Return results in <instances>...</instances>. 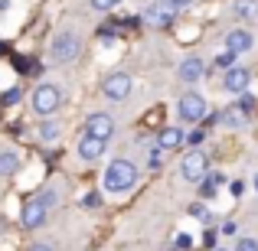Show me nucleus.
<instances>
[{
  "instance_id": "nucleus-3",
  "label": "nucleus",
  "mask_w": 258,
  "mask_h": 251,
  "mask_svg": "<svg viewBox=\"0 0 258 251\" xmlns=\"http://www.w3.org/2000/svg\"><path fill=\"white\" fill-rule=\"evenodd\" d=\"M30 108L39 118H52V114L62 108V88L52 85V82H39L30 95Z\"/></svg>"
},
{
  "instance_id": "nucleus-26",
  "label": "nucleus",
  "mask_w": 258,
  "mask_h": 251,
  "mask_svg": "<svg viewBox=\"0 0 258 251\" xmlns=\"http://www.w3.org/2000/svg\"><path fill=\"white\" fill-rule=\"evenodd\" d=\"M39 199H43L46 209H52V206L59 202V196H56V189H43V193H39Z\"/></svg>"
},
{
  "instance_id": "nucleus-30",
  "label": "nucleus",
  "mask_w": 258,
  "mask_h": 251,
  "mask_svg": "<svg viewBox=\"0 0 258 251\" xmlns=\"http://www.w3.org/2000/svg\"><path fill=\"white\" fill-rule=\"evenodd\" d=\"M167 4H170V7H173V10H176V13H180V10H186V7H193V4H196V0H167Z\"/></svg>"
},
{
  "instance_id": "nucleus-14",
  "label": "nucleus",
  "mask_w": 258,
  "mask_h": 251,
  "mask_svg": "<svg viewBox=\"0 0 258 251\" xmlns=\"http://www.w3.org/2000/svg\"><path fill=\"white\" fill-rule=\"evenodd\" d=\"M186 144V131L183 127H160L157 131V147L160 150H180V147Z\"/></svg>"
},
{
  "instance_id": "nucleus-1",
  "label": "nucleus",
  "mask_w": 258,
  "mask_h": 251,
  "mask_svg": "<svg viewBox=\"0 0 258 251\" xmlns=\"http://www.w3.org/2000/svg\"><path fill=\"white\" fill-rule=\"evenodd\" d=\"M138 180H141L138 163L127 160V157H118V160H111V163L105 166L101 186H105V193H111V196H124V193H131V189L138 186Z\"/></svg>"
},
{
  "instance_id": "nucleus-8",
  "label": "nucleus",
  "mask_w": 258,
  "mask_h": 251,
  "mask_svg": "<svg viewBox=\"0 0 258 251\" xmlns=\"http://www.w3.org/2000/svg\"><path fill=\"white\" fill-rule=\"evenodd\" d=\"M131 88H134V78L127 75V72H111V75L101 82V95H105L108 101H127Z\"/></svg>"
},
{
  "instance_id": "nucleus-10",
  "label": "nucleus",
  "mask_w": 258,
  "mask_h": 251,
  "mask_svg": "<svg viewBox=\"0 0 258 251\" xmlns=\"http://www.w3.org/2000/svg\"><path fill=\"white\" fill-rule=\"evenodd\" d=\"M248 85H252V72L245 69V65H232V69H226V75H222V88L232 95H245Z\"/></svg>"
},
{
  "instance_id": "nucleus-20",
  "label": "nucleus",
  "mask_w": 258,
  "mask_h": 251,
  "mask_svg": "<svg viewBox=\"0 0 258 251\" xmlns=\"http://www.w3.org/2000/svg\"><path fill=\"white\" fill-rule=\"evenodd\" d=\"M164 166V150L160 147H151L147 150V170H160Z\"/></svg>"
},
{
  "instance_id": "nucleus-13",
  "label": "nucleus",
  "mask_w": 258,
  "mask_h": 251,
  "mask_svg": "<svg viewBox=\"0 0 258 251\" xmlns=\"http://www.w3.org/2000/svg\"><path fill=\"white\" fill-rule=\"evenodd\" d=\"M255 46V36L245 30V26H239V30H229L226 33V49L235 52V56H242V52H248Z\"/></svg>"
},
{
  "instance_id": "nucleus-4",
  "label": "nucleus",
  "mask_w": 258,
  "mask_h": 251,
  "mask_svg": "<svg viewBox=\"0 0 258 251\" xmlns=\"http://www.w3.org/2000/svg\"><path fill=\"white\" fill-rule=\"evenodd\" d=\"M176 118H180L183 124H200V121L209 118V101L203 98L200 92L180 95V101H176Z\"/></svg>"
},
{
  "instance_id": "nucleus-34",
  "label": "nucleus",
  "mask_w": 258,
  "mask_h": 251,
  "mask_svg": "<svg viewBox=\"0 0 258 251\" xmlns=\"http://www.w3.org/2000/svg\"><path fill=\"white\" fill-rule=\"evenodd\" d=\"M252 186H255V193H258V173H255V180H252Z\"/></svg>"
},
{
  "instance_id": "nucleus-19",
  "label": "nucleus",
  "mask_w": 258,
  "mask_h": 251,
  "mask_svg": "<svg viewBox=\"0 0 258 251\" xmlns=\"http://www.w3.org/2000/svg\"><path fill=\"white\" fill-rule=\"evenodd\" d=\"M189 215H193L196 222H203V225H213V212H209L203 202H193V206H189Z\"/></svg>"
},
{
  "instance_id": "nucleus-12",
  "label": "nucleus",
  "mask_w": 258,
  "mask_h": 251,
  "mask_svg": "<svg viewBox=\"0 0 258 251\" xmlns=\"http://www.w3.org/2000/svg\"><path fill=\"white\" fill-rule=\"evenodd\" d=\"M105 150H108L105 140L88 137V134H82V137H79V147H76V153H79V160H82V163H98V160L105 157Z\"/></svg>"
},
{
  "instance_id": "nucleus-16",
  "label": "nucleus",
  "mask_w": 258,
  "mask_h": 251,
  "mask_svg": "<svg viewBox=\"0 0 258 251\" xmlns=\"http://www.w3.org/2000/svg\"><path fill=\"white\" fill-rule=\"evenodd\" d=\"M17 173H20V153L0 150V176H17Z\"/></svg>"
},
{
  "instance_id": "nucleus-29",
  "label": "nucleus",
  "mask_w": 258,
  "mask_h": 251,
  "mask_svg": "<svg viewBox=\"0 0 258 251\" xmlns=\"http://www.w3.org/2000/svg\"><path fill=\"white\" fill-rule=\"evenodd\" d=\"M20 101V88H10V92H4V105H17Z\"/></svg>"
},
{
  "instance_id": "nucleus-27",
  "label": "nucleus",
  "mask_w": 258,
  "mask_h": 251,
  "mask_svg": "<svg viewBox=\"0 0 258 251\" xmlns=\"http://www.w3.org/2000/svg\"><path fill=\"white\" fill-rule=\"evenodd\" d=\"M216 235H219V232H216V228H209V225H206V232H203V245H206L209 251L216 248Z\"/></svg>"
},
{
  "instance_id": "nucleus-21",
  "label": "nucleus",
  "mask_w": 258,
  "mask_h": 251,
  "mask_svg": "<svg viewBox=\"0 0 258 251\" xmlns=\"http://www.w3.org/2000/svg\"><path fill=\"white\" fill-rule=\"evenodd\" d=\"M92 4V10H98V13H111L114 7H121L124 0H88Z\"/></svg>"
},
{
  "instance_id": "nucleus-18",
  "label": "nucleus",
  "mask_w": 258,
  "mask_h": 251,
  "mask_svg": "<svg viewBox=\"0 0 258 251\" xmlns=\"http://www.w3.org/2000/svg\"><path fill=\"white\" fill-rule=\"evenodd\" d=\"M219 121H222V124H226V127H245V121H248V114H242L239 111V108H226V111H222L219 114Z\"/></svg>"
},
{
  "instance_id": "nucleus-5",
  "label": "nucleus",
  "mask_w": 258,
  "mask_h": 251,
  "mask_svg": "<svg viewBox=\"0 0 258 251\" xmlns=\"http://www.w3.org/2000/svg\"><path fill=\"white\" fill-rule=\"evenodd\" d=\"M141 23L151 26V30H170L176 23V10L167 0H154L151 7H144V13H141Z\"/></svg>"
},
{
  "instance_id": "nucleus-23",
  "label": "nucleus",
  "mask_w": 258,
  "mask_h": 251,
  "mask_svg": "<svg viewBox=\"0 0 258 251\" xmlns=\"http://www.w3.org/2000/svg\"><path fill=\"white\" fill-rule=\"evenodd\" d=\"M235 59H239V56H235V52L222 49L219 56H216V65H219V69H232V65H235Z\"/></svg>"
},
{
  "instance_id": "nucleus-7",
  "label": "nucleus",
  "mask_w": 258,
  "mask_h": 251,
  "mask_svg": "<svg viewBox=\"0 0 258 251\" xmlns=\"http://www.w3.org/2000/svg\"><path fill=\"white\" fill-rule=\"evenodd\" d=\"M82 134H88V137H98V140H105V144H108V140L118 134V124H114V118L108 111H95V114H88V118H85Z\"/></svg>"
},
{
  "instance_id": "nucleus-2",
  "label": "nucleus",
  "mask_w": 258,
  "mask_h": 251,
  "mask_svg": "<svg viewBox=\"0 0 258 251\" xmlns=\"http://www.w3.org/2000/svg\"><path fill=\"white\" fill-rule=\"evenodd\" d=\"M82 52V36L76 30H59L49 43V62L52 65H69Z\"/></svg>"
},
{
  "instance_id": "nucleus-22",
  "label": "nucleus",
  "mask_w": 258,
  "mask_h": 251,
  "mask_svg": "<svg viewBox=\"0 0 258 251\" xmlns=\"http://www.w3.org/2000/svg\"><path fill=\"white\" fill-rule=\"evenodd\" d=\"M196 186H200V196H203V199H213V196L219 193V186H216V183L209 180V176H206L203 183H196Z\"/></svg>"
},
{
  "instance_id": "nucleus-33",
  "label": "nucleus",
  "mask_w": 258,
  "mask_h": 251,
  "mask_svg": "<svg viewBox=\"0 0 258 251\" xmlns=\"http://www.w3.org/2000/svg\"><path fill=\"white\" fill-rule=\"evenodd\" d=\"M229 193H232V196H242V193H245V186H242V183H232V186H229Z\"/></svg>"
},
{
  "instance_id": "nucleus-24",
  "label": "nucleus",
  "mask_w": 258,
  "mask_h": 251,
  "mask_svg": "<svg viewBox=\"0 0 258 251\" xmlns=\"http://www.w3.org/2000/svg\"><path fill=\"white\" fill-rule=\"evenodd\" d=\"M98 206H101V193L98 189H92V193L82 196V209H98Z\"/></svg>"
},
{
  "instance_id": "nucleus-17",
  "label": "nucleus",
  "mask_w": 258,
  "mask_h": 251,
  "mask_svg": "<svg viewBox=\"0 0 258 251\" xmlns=\"http://www.w3.org/2000/svg\"><path fill=\"white\" fill-rule=\"evenodd\" d=\"M36 137L43 140V144H52V140H59V124L52 118H43L36 124Z\"/></svg>"
},
{
  "instance_id": "nucleus-15",
  "label": "nucleus",
  "mask_w": 258,
  "mask_h": 251,
  "mask_svg": "<svg viewBox=\"0 0 258 251\" xmlns=\"http://www.w3.org/2000/svg\"><path fill=\"white\" fill-rule=\"evenodd\" d=\"M232 13L242 20V23H252V20H258V0H235Z\"/></svg>"
},
{
  "instance_id": "nucleus-11",
  "label": "nucleus",
  "mask_w": 258,
  "mask_h": 251,
  "mask_svg": "<svg viewBox=\"0 0 258 251\" xmlns=\"http://www.w3.org/2000/svg\"><path fill=\"white\" fill-rule=\"evenodd\" d=\"M176 78L183 85H196L200 78H206V62L200 56H186L180 65H176Z\"/></svg>"
},
{
  "instance_id": "nucleus-25",
  "label": "nucleus",
  "mask_w": 258,
  "mask_h": 251,
  "mask_svg": "<svg viewBox=\"0 0 258 251\" xmlns=\"http://www.w3.org/2000/svg\"><path fill=\"white\" fill-rule=\"evenodd\" d=\"M232 251H258V238H239Z\"/></svg>"
},
{
  "instance_id": "nucleus-28",
  "label": "nucleus",
  "mask_w": 258,
  "mask_h": 251,
  "mask_svg": "<svg viewBox=\"0 0 258 251\" xmlns=\"http://www.w3.org/2000/svg\"><path fill=\"white\" fill-rule=\"evenodd\" d=\"M189 245H193V238H189V235H183V232H180V235L173 238V248H180V251H186Z\"/></svg>"
},
{
  "instance_id": "nucleus-35",
  "label": "nucleus",
  "mask_w": 258,
  "mask_h": 251,
  "mask_svg": "<svg viewBox=\"0 0 258 251\" xmlns=\"http://www.w3.org/2000/svg\"><path fill=\"white\" fill-rule=\"evenodd\" d=\"M213 251H222V248H213Z\"/></svg>"
},
{
  "instance_id": "nucleus-6",
  "label": "nucleus",
  "mask_w": 258,
  "mask_h": 251,
  "mask_svg": "<svg viewBox=\"0 0 258 251\" xmlns=\"http://www.w3.org/2000/svg\"><path fill=\"white\" fill-rule=\"evenodd\" d=\"M206 173H209V157L200 150V147H193L189 153H183V160H180V176L186 183H203L206 180Z\"/></svg>"
},
{
  "instance_id": "nucleus-9",
  "label": "nucleus",
  "mask_w": 258,
  "mask_h": 251,
  "mask_svg": "<svg viewBox=\"0 0 258 251\" xmlns=\"http://www.w3.org/2000/svg\"><path fill=\"white\" fill-rule=\"evenodd\" d=\"M46 215H49V209L43 206L39 196H33V199H26L23 206H20V225H23L26 232H33V228H39L46 222Z\"/></svg>"
},
{
  "instance_id": "nucleus-31",
  "label": "nucleus",
  "mask_w": 258,
  "mask_h": 251,
  "mask_svg": "<svg viewBox=\"0 0 258 251\" xmlns=\"http://www.w3.org/2000/svg\"><path fill=\"white\" fill-rule=\"evenodd\" d=\"M235 232H239V225H235V222H226V225H222V232H219V235H229V238H232Z\"/></svg>"
},
{
  "instance_id": "nucleus-32",
  "label": "nucleus",
  "mask_w": 258,
  "mask_h": 251,
  "mask_svg": "<svg viewBox=\"0 0 258 251\" xmlns=\"http://www.w3.org/2000/svg\"><path fill=\"white\" fill-rule=\"evenodd\" d=\"M26 251H56V248H52V245H46V241H36V245H30Z\"/></svg>"
}]
</instances>
